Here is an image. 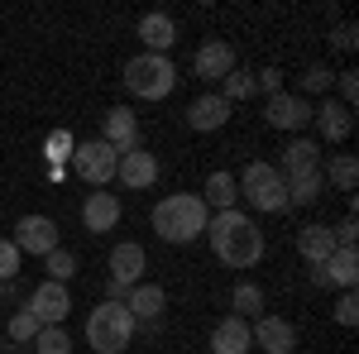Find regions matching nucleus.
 <instances>
[{
    "instance_id": "33",
    "label": "nucleus",
    "mask_w": 359,
    "mask_h": 354,
    "mask_svg": "<svg viewBox=\"0 0 359 354\" xmlns=\"http://www.w3.org/2000/svg\"><path fill=\"white\" fill-rule=\"evenodd\" d=\"M297 86H302V91H331V86H335V72L326 67V62H311L302 77H297Z\"/></svg>"
},
{
    "instance_id": "3",
    "label": "nucleus",
    "mask_w": 359,
    "mask_h": 354,
    "mask_svg": "<svg viewBox=\"0 0 359 354\" xmlns=\"http://www.w3.org/2000/svg\"><path fill=\"white\" fill-rule=\"evenodd\" d=\"M135 330H139V321L120 301H101V306H91V316H86V345L96 354H125L135 345Z\"/></svg>"
},
{
    "instance_id": "23",
    "label": "nucleus",
    "mask_w": 359,
    "mask_h": 354,
    "mask_svg": "<svg viewBox=\"0 0 359 354\" xmlns=\"http://www.w3.org/2000/svg\"><path fill=\"white\" fill-rule=\"evenodd\" d=\"M283 187H287V206H311L326 191V177H321V168H306V172H287Z\"/></svg>"
},
{
    "instance_id": "2",
    "label": "nucleus",
    "mask_w": 359,
    "mask_h": 354,
    "mask_svg": "<svg viewBox=\"0 0 359 354\" xmlns=\"http://www.w3.org/2000/svg\"><path fill=\"white\" fill-rule=\"evenodd\" d=\"M206 225H211V211H206V201L192 196V191H172V196H163L154 206V230H158V240H168V245H192V240L206 235Z\"/></svg>"
},
{
    "instance_id": "28",
    "label": "nucleus",
    "mask_w": 359,
    "mask_h": 354,
    "mask_svg": "<svg viewBox=\"0 0 359 354\" xmlns=\"http://www.w3.org/2000/svg\"><path fill=\"white\" fill-rule=\"evenodd\" d=\"M216 96H221L225 106H235V101H249V96H254V72L235 67V72H230V77L221 82V91H216Z\"/></svg>"
},
{
    "instance_id": "6",
    "label": "nucleus",
    "mask_w": 359,
    "mask_h": 354,
    "mask_svg": "<svg viewBox=\"0 0 359 354\" xmlns=\"http://www.w3.org/2000/svg\"><path fill=\"white\" fill-rule=\"evenodd\" d=\"M115 163H120V154H115L106 139H91V144H77L72 149V172L96 191L106 187V182H115Z\"/></svg>"
},
{
    "instance_id": "20",
    "label": "nucleus",
    "mask_w": 359,
    "mask_h": 354,
    "mask_svg": "<svg viewBox=\"0 0 359 354\" xmlns=\"http://www.w3.org/2000/svg\"><path fill=\"white\" fill-rule=\"evenodd\" d=\"M139 39H144V48L149 53H163L177 43V25H172V15H163V10H149V15H139Z\"/></svg>"
},
{
    "instance_id": "14",
    "label": "nucleus",
    "mask_w": 359,
    "mask_h": 354,
    "mask_svg": "<svg viewBox=\"0 0 359 354\" xmlns=\"http://www.w3.org/2000/svg\"><path fill=\"white\" fill-rule=\"evenodd\" d=\"M311 278H316V282H321V287H345V292H355V282H359V249H335L331 259H326V264H321V268L311 273Z\"/></svg>"
},
{
    "instance_id": "7",
    "label": "nucleus",
    "mask_w": 359,
    "mask_h": 354,
    "mask_svg": "<svg viewBox=\"0 0 359 354\" xmlns=\"http://www.w3.org/2000/svg\"><path fill=\"white\" fill-rule=\"evenodd\" d=\"M264 120L273 125V130H287V135H297L311 125V101L297 96V91H278L269 96V106H264Z\"/></svg>"
},
{
    "instance_id": "25",
    "label": "nucleus",
    "mask_w": 359,
    "mask_h": 354,
    "mask_svg": "<svg viewBox=\"0 0 359 354\" xmlns=\"http://www.w3.org/2000/svg\"><path fill=\"white\" fill-rule=\"evenodd\" d=\"M206 211L216 206V211H235V201H240V187H235V172H211L206 177Z\"/></svg>"
},
{
    "instance_id": "26",
    "label": "nucleus",
    "mask_w": 359,
    "mask_h": 354,
    "mask_svg": "<svg viewBox=\"0 0 359 354\" xmlns=\"http://www.w3.org/2000/svg\"><path fill=\"white\" fill-rule=\"evenodd\" d=\"M230 316H240V321H259L264 316V287L259 282H235V292H230Z\"/></svg>"
},
{
    "instance_id": "36",
    "label": "nucleus",
    "mask_w": 359,
    "mask_h": 354,
    "mask_svg": "<svg viewBox=\"0 0 359 354\" xmlns=\"http://www.w3.org/2000/svg\"><path fill=\"white\" fill-rule=\"evenodd\" d=\"M331 48H340V53H355V48H359V29L350 25V20L331 29Z\"/></svg>"
},
{
    "instance_id": "37",
    "label": "nucleus",
    "mask_w": 359,
    "mask_h": 354,
    "mask_svg": "<svg viewBox=\"0 0 359 354\" xmlns=\"http://www.w3.org/2000/svg\"><path fill=\"white\" fill-rule=\"evenodd\" d=\"M335 321H340V326H355L359 321V297L355 292H340V297H335Z\"/></svg>"
},
{
    "instance_id": "34",
    "label": "nucleus",
    "mask_w": 359,
    "mask_h": 354,
    "mask_svg": "<svg viewBox=\"0 0 359 354\" xmlns=\"http://www.w3.org/2000/svg\"><path fill=\"white\" fill-rule=\"evenodd\" d=\"M20 259H25L20 249L10 245V240H0V287H10V282L20 278Z\"/></svg>"
},
{
    "instance_id": "1",
    "label": "nucleus",
    "mask_w": 359,
    "mask_h": 354,
    "mask_svg": "<svg viewBox=\"0 0 359 354\" xmlns=\"http://www.w3.org/2000/svg\"><path fill=\"white\" fill-rule=\"evenodd\" d=\"M206 240L225 268H254L264 259V230L245 211H216V220L206 225Z\"/></svg>"
},
{
    "instance_id": "16",
    "label": "nucleus",
    "mask_w": 359,
    "mask_h": 354,
    "mask_svg": "<svg viewBox=\"0 0 359 354\" xmlns=\"http://www.w3.org/2000/svg\"><path fill=\"white\" fill-rule=\"evenodd\" d=\"M311 125L321 130V139L326 144H340V139H350V130H355V110H345L340 101H321V106H311Z\"/></svg>"
},
{
    "instance_id": "13",
    "label": "nucleus",
    "mask_w": 359,
    "mask_h": 354,
    "mask_svg": "<svg viewBox=\"0 0 359 354\" xmlns=\"http://www.w3.org/2000/svg\"><path fill=\"white\" fill-rule=\"evenodd\" d=\"M101 139L111 144L115 154L139 149V115L130 106H111V110H106V125H101Z\"/></svg>"
},
{
    "instance_id": "5",
    "label": "nucleus",
    "mask_w": 359,
    "mask_h": 354,
    "mask_svg": "<svg viewBox=\"0 0 359 354\" xmlns=\"http://www.w3.org/2000/svg\"><path fill=\"white\" fill-rule=\"evenodd\" d=\"M235 187L245 196L254 211H264V216H278V211H287V187H283V172L273 163H249L240 177H235Z\"/></svg>"
},
{
    "instance_id": "29",
    "label": "nucleus",
    "mask_w": 359,
    "mask_h": 354,
    "mask_svg": "<svg viewBox=\"0 0 359 354\" xmlns=\"http://www.w3.org/2000/svg\"><path fill=\"white\" fill-rule=\"evenodd\" d=\"M34 350L39 354H72V335L62 326H43L39 335H34Z\"/></svg>"
},
{
    "instance_id": "4",
    "label": "nucleus",
    "mask_w": 359,
    "mask_h": 354,
    "mask_svg": "<svg viewBox=\"0 0 359 354\" xmlns=\"http://www.w3.org/2000/svg\"><path fill=\"white\" fill-rule=\"evenodd\" d=\"M172 86H177V67H172V57L139 53V57L125 62V91L139 96V101H163V96H172Z\"/></svg>"
},
{
    "instance_id": "10",
    "label": "nucleus",
    "mask_w": 359,
    "mask_h": 354,
    "mask_svg": "<svg viewBox=\"0 0 359 354\" xmlns=\"http://www.w3.org/2000/svg\"><path fill=\"white\" fill-rule=\"evenodd\" d=\"M192 72L201 77V82H211V86H221L230 72H235V48L230 43H221V39H211V43H201L192 53Z\"/></svg>"
},
{
    "instance_id": "12",
    "label": "nucleus",
    "mask_w": 359,
    "mask_h": 354,
    "mask_svg": "<svg viewBox=\"0 0 359 354\" xmlns=\"http://www.w3.org/2000/svg\"><path fill=\"white\" fill-rule=\"evenodd\" d=\"M115 177H120L130 191H149L154 182H158V158H154L149 149H130V154H120Z\"/></svg>"
},
{
    "instance_id": "24",
    "label": "nucleus",
    "mask_w": 359,
    "mask_h": 354,
    "mask_svg": "<svg viewBox=\"0 0 359 354\" xmlns=\"http://www.w3.org/2000/svg\"><path fill=\"white\" fill-rule=\"evenodd\" d=\"M273 168L283 177H287V172H306V168H321V144H316V139H292Z\"/></svg>"
},
{
    "instance_id": "35",
    "label": "nucleus",
    "mask_w": 359,
    "mask_h": 354,
    "mask_svg": "<svg viewBox=\"0 0 359 354\" xmlns=\"http://www.w3.org/2000/svg\"><path fill=\"white\" fill-rule=\"evenodd\" d=\"M335 91H340V106L355 110V96H359V72H335Z\"/></svg>"
},
{
    "instance_id": "21",
    "label": "nucleus",
    "mask_w": 359,
    "mask_h": 354,
    "mask_svg": "<svg viewBox=\"0 0 359 354\" xmlns=\"http://www.w3.org/2000/svg\"><path fill=\"white\" fill-rule=\"evenodd\" d=\"M335 249H340V245H335V230H331V225H321V220H316V225L297 230V254H302L311 268H321Z\"/></svg>"
},
{
    "instance_id": "31",
    "label": "nucleus",
    "mask_w": 359,
    "mask_h": 354,
    "mask_svg": "<svg viewBox=\"0 0 359 354\" xmlns=\"http://www.w3.org/2000/svg\"><path fill=\"white\" fill-rule=\"evenodd\" d=\"M72 149H77V139L67 135V130H53V135H48V144H43V154H48V163H53V168L72 163Z\"/></svg>"
},
{
    "instance_id": "38",
    "label": "nucleus",
    "mask_w": 359,
    "mask_h": 354,
    "mask_svg": "<svg viewBox=\"0 0 359 354\" xmlns=\"http://www.w3.org/2000/svg\"><path fill=\"white\" fill-rule=\"evenodd\" d=\"M254 86H264L269 96H278V91H283V72H278V67H264V72L254 77Z\"/></svg>"
},
{
    "instance_id": "27",
    "label": "nucleus",
    "mask_w": 359,
    "mask_h": 354,
    "mask_svg": "<svg viewBox=\"0 0 359 354\" xmlns=\"http://www.w3.org/2000/svg\"><path fill=\"white\" fill-rule=\"evenodd\" d=\"M321 177H326L335 191H355L359 187V158L355 154H335L331 163L321 168Z\"/></svg>"
},
{
    "instance_id": "11",
    "label": "nucleus",
    "mask_w": 359,
    "mask_h": 354,
    "mask_svg": "<svg viewBox=\"0 0 359 354\" xmlns=\"http://www.w3.org/2000/svg\"><path fill=\"white\" fill-rule=\"evenodd\" d=\"M249 335H254V345H259L264 354H292V350H297V330H292V321L269 316V311L249 326Z\"/></svg>"
},
{
    "instance_id": "32",
    "label": "nucleus",
    "mask_w": 359,
    "mask_h": 354,
    "mask_svg": "<svg viewBox=\"0 0 359 354\" xmlns=\"http://www.w3.org/2000/svg\"><path fill=\"white\" fill-rule=\"evenodd\" d=\"M39 316H34V311H15V316H10V340H20V345H34V335H39Z\"/></svg>"
},
{
    "instance_id": "19",
    "label": "nucleus",
    "mask_w": 359,
    "mask_h": 354,
    "mask_svg": "<svg viewBox=\"0 0 359 354\" xmlns=\"http://www.w3.org/2000/svg\"><path fill=\"white\" fill-rule=\"evenodd\" d=\"M135 321H158L163 316V306H168V292L158 287V282H135L130 292H125V301H120Z\"/></svg>"
},
{
    "instance_id": "22",
    "label": "nucleus",
    "mask_w": 359,
    "mask_h": 354,
    "mask_svg": "<svg viewBox=\"0 0 359 354\" xmlns=\"http://www.w3.org/2000/svg\"><path fill=\"white\" fill-rule=\"evenodd\" d=\"M254 350V335H249V321L240 316H225L211 330V354H249Z\"/></svg>"
},
{
    "instance_id": "18",
    "label": "nucleus",
    "mask_w": 359,
    "mask_h": 354,
    "mask_svg": "<svg viewBox=\"0 0 359 354\" xmlns=\"http://www.w3.org/2000/svg\"><path fill=\"white\" fill-rule=\"evenodd\" d=\"M225 120H230V106H225L216 91H201L192 106H187V125H192L196 135H216V130H225Z\"/></svg>"
},
{
    "instance_id": "30",
    "label": "nucleus",
    "mask_w": 359,
    "mask_h": 354,
    "mask_svg": "<svg viewBox=\"0 0 359 354\" xmlns=\"http://www.w3.org/2000/svg\"><path fill=\"white\" fill-rule=\"evenodd\" d=\"M43 264H48V282H67V278H77V254H72V249H53Z\"/></svg>"
},
{
    "instance_id": "9",
    "label": "nucleus",
    "mask_w": 359,
    "mask_h": 354,
    "mask_svg": "<svg viewBox=\"0 0 359 354\" xmlns=\"http://www.w3.org/2000/svg\"><path fill=\"white\" fill-rule=\"evenodd\" d=\"M29 311L39 316V326H62L67 311H72V292H67V282H39L34 297H29Z\"/></svg>"
},
{
    "instance_id": "15",
    "label": "nucleus",
    "mask_w": 359,
    "mask_h": 354,
    "mask_svg": "<svg viewBox=\"0 0 359 354\" xmlns=\"http://www.w3.org/2000/svg\"><path fill=\"white\" fill-rule=\"evenodd\" d=\"M144 268H149V254H144V245L125 240V245L111 249V282H120V287H135V282H144Z\"/></svg>"
},
{
    "instance_id": "17",
    "label": "nucleus",
    "mask_w": 359,
    "mask_h": 354,
    "mask_svg": "<svg viewBox=\"0 0 359 354\" xmlns=\"http://www.w3.org/2000/svg\"><path fill=\"white\" fill-rule=\"evenodd\" d=\"M82 225L91 230V235H106V230H115L120 225V196L115 191H91L82 201Z\"/></svg>"
},
{
    "instance_id": "8",
    "label": "nucleus",
    "mask_w": 359,
    "mask_h": 354,
    "mask_svg": "<svg viewBox=\"0 0 359 354\" xmlns=\"http://www.w3.org/2000/svg\"><path fill=\"white\" fill-rule=\"evenodd\" d=\"M10 245L20 249V254H39V259H48L57 249V220L53 216H25L15 225V240Z\"/></svg>"
}]
</instances>
